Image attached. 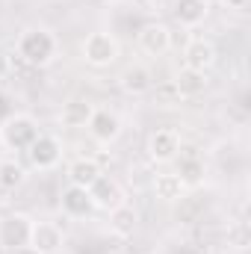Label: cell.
Segmentation results:
<instances>
[{"mask_svg": "<svg viewBox=\"0 0 251 254\" xmlns=\"http://www.w3.org/2000/svg\"><path fill=\"white\" fill-rule=\"evenodd\" d=\"M65 237L63 231H60V225H54V222H33V228H30V249H36L39 254H57L63 249Z\"/></svg>", "mask_w": 251, "mask_h": 254, "instance_id": "cell-10", "label": "cell"}, {"mask_svg": "<svg viewBox=\"0 0 251 254\" xmlns=\"http://www.w3.org/2000/svg\"><path fill=\"white\" fill-rule=\"evenodd\" d=\"M213 63H216V48H213V42L204 39V36L189 39L187 48H184V65H187V68H195V71H207V68H213Z\"/></svg>", "mask_w": 251, "mask_h": 254, "instance_id": "cell-11", "label": "cell"}, {"mask_svg": "<svg viewBox=\"0 0 251 254\" xmlns=\"http://www.w3.org/2000/svg\"><path fill=\"white\" fill-rule=\"evenodd\" d=\"M136 42H139V48H142L148 57H163V54L172 48V33H169L166 24L151 21V24H145V27L136 33Z\"/></svg>", "mask_w": 251, "mask_h": 254, "instance_id": "cell-9", "label": "cell"}, {"mask_svg": "<svg viewBox=\"0 0 251 254\" xmlns=\"http://www.w3.org/2000/svg\"><path fill=\"white\" fill-rule=\"evenodd\" d=\"M39 122L30 116V113H12L3 125H0V145L6 148V151H24L27 154V148L39 139Z\"/></svg>", "mask_w": 251, "mask_h": 254, "instance_id": "cell-2", "label": "cell"}, {"mask_svg": "<svg viewBox=\"0 0 251 254\" xmlns=\"http://www.w3.org/2000/svg\"><path fill=\"white\" fill-rule=\"evenodd\" d=\"M148 157L154 163H175L181 157V133L175 127H157L148 136Z\"/></svg>", "mask_w": 251, "mask_h": 254, "instance_id": "cell-4", "label": "cell"}, {"mask_svg": "<svg viewBox=\"0 0 251 254\" xmlns=\"http://www.w3.org/2000/svg\"><path fill=\"white\" fill-rule=\"evenodd\" d=\"M21 184H24V169L15 160H3L0 163V187L3 190H15Z\"/></svg>", "mask_w": 251, "mask_h": 254, "instance_id": "cell-21", "label": "cell"}, {"mask_svg": "<svg viewBox=\"0 0 251 254\" xmlns=\"http://www.w3.org/2000/svg\"><path fill=\"white\" fill-rule=\"evenodd\" d=\"M9 254H39L36 249H30V246H21V249H12Z\"/></svg>", "mask_w": 251, "mask_h": 254, "instance_id": "cell-25", "label": "cell"}, {"mask_svg": "<svg viewBox=\"0 0 251 254\" xmlns=\"http://www.w3.org/2000/svg\"><path fill=\"white\" fill-rule=\"evenodd\" d=\"M80 54H83V60L92 68H107V65H113L119 60V42H116V36L98 30V33H89L83 39Z\"/></svg>", "mask_w": 251, "mask_h": 254, "instance_id": "cell-3", "label": "cell"}, {"mask_svg": "<svg viewBox=\"0 0 251 254\" xmlns=\"http://www.w3.org/2000/svg\"><path fill=\"white\" fill-rule=\"evenodd\" d=\"M92 113H95V107L89 104V101H68L63 104V110H60V125L63 127H86L89 125V119H92Z\"/></svg>", "mask_w": 251, "mask_h": 254, "instance_id": "cell-19", "label": "cell"}, {"mask_svg": "<svg viewBox=\"0 0 251 254\" xmlns=\"http://www.w3.org/2000/svg\"><path fill=\"white\" fill-rule=\"evenodd\" d=\"M154 254H157V252H154Z\"/></svg>", "mask_w": 251, "mask_h": 254, "instance_id": "cell-26", "label": "cell"}, {"mask_svg": "<svg viewBox=\"0 0 251 254\" xmlns=\"http://www.w3.org/2000/svg\"><path fill=\"white\" fill-rule=\"evenodd\" d=\"M89 198H92V207H95V210L110 213V210H116V207H122V204H125V190H122V184H119V181H113V178L101 175V178L89 187Z\"/></svg>", "mask_w": 251, "mask_h": 254, "instance_id": "cell-7", "label": "cell"}, {"mask_svg": "<svg viewBox=\"0 0 251 254\" xmlns=\"http://www.w3.org/2000/svg\"><path fill=\"white\" fill-rule=\"evenodd\" d=\"M207 15H210L207 0H175V18L181 27H198L207 21Z\"/></svg>", "mask_w": 251, "mask_h": 254, "instance_id": "cell-16", "label": "cell"}, {"mask_svg": "<svg viewBox=\"0 0 251 254\" xmlns=\"http://www.w3.org/2000/svg\"><path fill=\"white\" fill-rule=\"evenodd\" d=\"M251 0H222V6H228V9H246Z\"/></svg>", "mask_w": 251, "mask_h": 254, "instance_id": "cell-24", "label": "cell"}, {"mask_svg": "<svg viewBox=\"0 0 251 254\" xmlns=\"http://www.w3.org/2000/svg\"><path fill=\"white\" fill-rule=\"evenodd\" d=\"M122 89H125L127 95H133V98L148 95V92L154 89V74H151V68H145V65H130V68H125V74H122Z\"/></svg>", "mask_w": 251, "mask_h": 254, "instance_id": "cell-15", "label": "cell"}, {"mask_svg": "<svg viewBox=\"0 0 251 254\" xmlns=\"http://www.w3.org/2000/svg\"><path fill=\"white\" fill-rule=\"evenodd\" d=\"M154 195L160 201H166V204H175V201H181L187 195V187L178 178V172H163V175L154 178Z\"/></svg>", "mask_w": 251, "mask_h": 254, "instance_id": "cell-17", "label": "cell"}, {"mask_svg": "<svg viewBox=\"0 0 251 254\" xmlns=\"http://www.w3.org/2000/svg\"><path fill=\"white\" fill-rule=\"evenodd\" d=\"M30 228H33V219L24 216V213L3 216L0 219V249L3 252H12V249L27 246L30 243Z\"/></svg>", "mask_w": 251, "mask_h": 254, "instance_id": "cell-5", "label": "cell"}, {"mask_svg": "<svg viewBox=\"0 0 251 254\" xmlns=\"http://www.w3.org/2000/svg\"><path fill=\"white\" fill-rule=\"evenodd\" d=\"M15 51H18V57H21L27 65L45 68V65H51L54 60H57L60 42H57V36H54L48 27H27V30L18 36Z\"/></svg>", "mask_w": 251, "mask_h": 254, "instance_id": "cell-1", "label": "cell"}, {"mask_svg": "<svg viewBox=\"0 0 251 254\" xmlns=\"http://www.w3.org/2000/svg\"><path fill=\"white\" fill-rule=\"evenodd\" d=\"M228 237H234V246H237V249H246V246H249V228H246V222H240Z\"/></svg>", "mask_w": 251, "mask_h": 254, "instance_id": "cell-22", "label": "cell"}, {"mask_svg": "<svg viewBox=\"0 0 251 254\" xmlns=\"http://www.w3.org/2000/svg\"><path fill=\"white\" fill-rule=\"evenodd\" d=\"M86 127H89V136L98 145H113L122 136V119L113 110H98L95 107V113H92V119H89Z\"/></svg>", "mask_w": 251, "mask_h": 254, "instance_id": "cell-8", "label": "cell"}, {"mask_svg": "<svg viewBox=\"0 0 251 254\" xmlns=\"http://www.w3.org/2000/svg\"><path fill=\"white\" fill-rule=\"evenodd\" d=\"M178 178L184 181V187H198L201 181H204V163L201 160H195V157H184L181 163H178Z\"/></svg>", "mask_w": 251, "mask_h": 254, "instance_id": "cell-20", "label": "cell"}, {"mask_svg": "<svg viewBox=\"0 0 251 254\" xmlns=\"http://www.w3.org/2000/svg\"><path fill=\"white\" fill-rule=\"evenodd\" d=\"M12 113H15V110H12V98H9L6 92H0V125H3Z\"/></svg>", "mask_w": 251, "mask_h": 254, "instance_id": "cell-23", "label": "cell"}, {"mask_svg": "<svg viewBox=\"0 0 251 254\" xmlns=\"http://www.w3.org/2000/svg\"><path fill=\"white\" fill-rule=\"evenodd\" d=\"M60 207H63L65 216H71V219H83V216H89L95 210L92 198H89V190H80V187H71V184L63 190Z\"/></svg>", "mask_w": 251, "mask_h": 254, "instance_id": "cell-12", "label": "cell"}, {"mask_svg": "<svg viewBox=\"0 0 251 254\" xmlns=\"http://www.w3.org/2000/svg\"><path fill=\"white\" fill-rule=\"evenodd\" d=\"M136 225H139V213L130 207V204H122V207H116V210H110V231L116 234V237H133V231H136Z\"/></svg>", "mask_w": 251, "mask_h": 254, "instance_id": "cell-18", "label": "cell"}, {"mask_svg": "<svg viewBox=\"0 0 251 254\" xmlns=\"http://www.w3.org/2000/svg\"><path fill=\"white\" fill-rule=\"evenodd\" d=\"M27 157H30V166H33V169L48 172V169H54V166L63 160V145H60L57 136L39 133V139L27 148Z\"/></svg>", "mask_w": 251, "mask_h": 254, "instance_id": "cell-6", "label": "cell"}, {"mask_svg": "<svg viewBox=\"0 0 251 254\" xmlns=\"http://www.w3.org/2000/svg\"><path fill=\"white\" fill-rule=\"evenodd\" d=\"M101 166L92 160V157H77L71 166H68V184L71 187H80V190H89L98 178H101Z\"/></svg>", "mask_w": 251, "mask_h": 254, "instance_id": "cell-14", "label": "cell"}, {"mask_svg": "<svg viewBox=\"0 0 251 254\" xmlns=\"http://www.w3.org/2000/svg\"><path fill=\"white\" fill-rule=\"evenodd\" d=\"M172 86H175V92L181 95V101H184V98H195V95H201V92L207 89V71H195V68H187V65H184V68L175 74Z\"/></svg>", "mask_w": 251, "mask_h": 254, "instance_id": "cell-13", "label": "cell"}]
</instances>
